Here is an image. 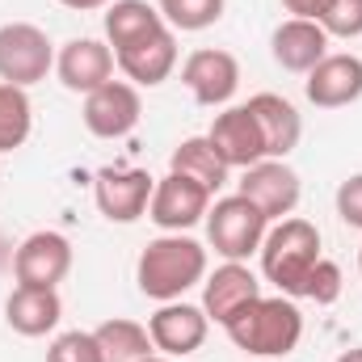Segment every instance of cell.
I'll return each mask as SVG.
<instances>
[{
  "label": "cell",
  "mask_w": 362,
  "mask_h": 362,
  "mask_svg": "<svg viewBox=\"0 0 362 362\" xmlns=\"http://www.w3.org/2000/svg\"><path fill=\"white\" fill-rule=\"evenodd\" d=\"M139 118H144V101L131 81H105L85 97V127L97 139H122L139 127Z\"/></svg>",
  "instance_id": "10"
},
{
  "label": "cell",
  "mask_w": 362,
  "mask_h": 362,
  "mask_svg": "<svg viewBox=\"0 0 362 362\" xmlns=\"http://www.w3.org/2000/svg\"><path fill=\"white\" fill-rule=\"evenodd\" d=\"M262 295V278L249 270L245 262H223L215 274L202 278V312L215 325H228L245 303Z\"/></svg>",
  "instance_id": "16"
},
{
  "label": "cell",
  "mask_w": 362,
  "mask_h": 362,
  "mask_svg": "<svg viewBox=\"0 0 362 362\" xmlns=\"http://www.w3.org/2000/svg\"><path fill=\"white\" fill-rule=\"evenodd\" d=\"M144 362H173V358H160V354H148Z\"/></svg>",
  "instance_id": "33"
},
{
  "label": "cell",
  "mask_w": 362,
  "mask_h": 362,
  "mask_svg": "<svg viewBox=\"0 0 362 362\" xmlns=\"http://www.w3.org/2000/svg\"><path fill=\"white\" fill-rule=\"evenodd\" d=\"M165 25L173 34H198V30H211L219 17H223V0H160L156 4Z\"/></svg>",
  "instance_id": "25"
},
{
  "label": "cell",
  "mask_w": 362,
  "mask_h": 362,
  "mask_svg": "<svg viewBox=\"0 0 362 362\" xmlns=\"http://www.w3.org/2000/svg\"><path fill=\"white\" fill-rule=\"evenodd\" d=\"M55 68V47L47 38V30L30 25V21H8L0 25V81L30 89L38 81H47V72Z\"/></svg>",
  "instance_id": "5"
},
{
  "label": "cell",
  "mask_w": 362,
  "mask_h": 362,
  "mask_svg": "<svg viewBox=\"0 0 362 362\" xmlns=\"http://www.w3.org/2000/svg\"><path fill=\"white\" fill-rule=\"evenodd\" d=\"M181 85L189 89V97L198 105H228L236 89H240V64L232 51H219V47H202L194 51L185 64H181Z\"/></svg>",
  "instance_id": "7"
},
{
  "label": "cell",
  "mask_w": 362,
  "mask_h": 362,
  "mask_svg": "<svg viewBox=\"0 0 362 362\" xmlns=\"http://www.w3.org/2000/svg\"><path fill=\"white\" fill-rule=\"evenodd\" d=\"M160 25H165V17L148 0H110L105 4V42H110V51H122L127 42H135V38H144Z\"/></svg>",
  "instance_id": "22"
},
{
  "label": "cell",
  "mask_w": 362,
  "mask_h": 362,
  "mask_svg": "<svg viewBox=\"0 0 362 362\" xmlns=\"http://www.w3.org/2000/svg\"><path fill=\"white\" fill-rule=\"evenodd\" d=\"M114 64L122 68V76L135 85V89H156L173 76L177 68V34L169 25L127 42L122 51H114Z\"/></svg>",
  "instance_id": "8"
},
{
  "label": "cell",
  "mask_w": 362,
  "mask_h": 362,
  "mask_svg": "<svg viewBox=\"0 0 362 362\" xmlns=\"http://www.w3.org/2000/svg\"><path fill=\"white\" fill-rule=\"evenodd\" d=\"M169 173H181V177L198 181L202 189H223L228 185V165L219 160V152L211 148V139L206 135H189V139H181L177 148H173V156H169Z\"/></svg>",
  "instance_id": "21"
},
{
  "label": "cell",
  "mask_w": 362,
  "mask_h": 362,
  "mask_svg": "<svg viewBox=\"0 0 362 362\" xmlns=\"http://www.w3.org/2000/svg\"><path fill=\"white\" fill-rule=\"evenodd\" d=\"M249 114L257 118V131H262V144H266V160H286L299 148L303 118H299V110L286 97L257 93V97H249Z\"/></svg>",
  "instance_id": "19"
},
{
  "label": "cell",
  "mask_w": 362,
  "mask_h": 362,
  "mask_svg": "<svg viewBox=\"0 0 362 362\" xmlns=\"http://www.w3.org/2000/svg\"><path fill=\"white\" fill-rule=\"evenodd\" d=\"M282 8H286L291 17H308V21H316L320 8H325V0H282Z\"/></svg>",
  "instance_id": "30"
},
{
  "label": "cell",
  "mask_w": 362,
  "mask_h": 362,
  "mask_svg": "<svg viewBox=\"0 0 362 362\" xmlns=\"http://www.w3.org/2000/svg\"><path fill=\"white\" fill-rule=\"evenodd\" d=\"M93 337H97L101 358H105V362H144L148 354H156V346H152L148 329H144V325H135V320H127V316H114V320L97 325V329H93Z\"/></svg>",
  "instance_id": "23"
},
{
  "label": "cell",
  "mask_w": 362,
  "mask_h": 362,
  "mask_svg": "<svg viewBox=\"0 0 362 362\" xmlns=\"http://www.w3.org/2000/svg\"><path fill=\"white\" fill-rule=\"evenodd\" d=\"M72 270V240L64 232H34L13 253V278L17 286L55 291Z\"/></svg>",
  "instance_id": "6"
},
{
  "label": "cell",
  "mask_w": 362,
  "mask_h": 362,
  "mask_svg": "<svg viewBox=\"0 0 362 362\" xmlns=\"http://www.w3.org/2000/svg\"><path fill=\"white\" fill-rule=\"evenodd\" d=\"M55 72H59L64 89L89 97V93L101 89L105 81H114V51H110V42H101V38H72V42L59 47Z\"/></svg>",
  "instance_id": "15"
},
{
  "label": "cell",
  "mask_w": 362,
  "mask_h": 362,
  "mask_svg": "<svg viewBox=\"0 0 362 362\" xmlns=\"http://www.w3.org/2000/svg\"><path fill=\"white\" fill-rule=\"evenodd\" d=\"M337 215L346 228H358L362 232V173L346 177L337 185Z\"/></svg>",
  "instance_id": "29"
},
{
  "label": "cell",
  "mask_w": 362,
  "mask_h": 362,
  "mask_svg": "<svg viewBox=\"0 0 362 362\" xmlns=\"http://www.w3.org/2000/svg\"><path fill=\"white\" fill-rule=\"evenodd\" d=\"M206 278V249L194 236L165 232L156 240H148V249L135 262V282L148 299L156 303H173L189 286H198Z\"/></svg>",
  "instance_id": "1"
},
{
  "label": "cell",
  "mask_w": 362,
  "mask_h": 362,
  "mask_svg": "<svg viewBox=\"0 0 362 362\" xmlns=\"http://www.w3.org/2000/svg\"><path fill=\"white\" fill-rule=\"evenodd\" d=\"M337 362H362V346H354V350H346V354H341Z\"/></svg>",
  "instance_id": "32"
},
{
  "label": "cell",
  "mask_w": 362,
  "mask_h": 362,
  "mask_svg": "<svg viewBox=\"0 0 362 362\" xmlns=\"http://www.w3.org/2000/svg\"><path fill=\"white\" fill-rule=\"evenodd\" d=\"M206 139L228 169H249V165L266 160V144H262V131H257V118L249 114V105H228L223 114H215Z\"/></svg>",
  "instance_id": "14"
},
{
  "label": "cell",
  "mask_w": 362,
  "mask_h": 362,
  "mask_svg": "<svg viewBox=\"0 0 362 362\" xmlns=\"http://www.w3.org/2000/svg\"><path fill=\"white\" fill-rule=\"evenodd\" d=\"M316 21L329 38H362V0H325Z\"/></svg>",
  "instance_id": "26"
},
{
  "label": "cell",
  "mask_w": 362,
  "mask_h": 362,
  "mask_svg": "<svg viewBox=\"0 0 362 362\" xmlns=\"http://www.w3.org/2000/svg\"><path fill=\"white\" fill-rule=\"evenodd\" d=\"M34 131V105L30 93L0 81V152H17Z\"/></svg>",
  "instance_id": "24"
},
{
  "label": "cell",
  "mask_w": 362,
  "mask_h": 362,
  "mask_svg": "<svg viewBox=\"0 0 362 362\" xmlns=\"http://www.w3.org/2000/svg\"><path fill=\"white\" fill-rule=\"evenodd\" d=\"M236 194H245L266 219H286V215H295V206H299V173L286 165V160H257V165H249L245 169V177H240V189Z\"/></svg>",
  "instance_id": "12"
},
{
  "label": "cell",
  "mask_w": 362,
  "mask_h": 362,
  "mask_svg": "<svg viewBox=\"0 0 362 362\" xmlns=\"http://www.w3.org/2000/svg\"><path fill=\"white\" fill-rule=\"evenodd\" d=\"M303 299H312V303H320V308L337 303V299H341V266L329 262V257H320V262L312 266V274H308V282H303Z\"/></svg>",
  "instance_id": "27"
},
{
  "label": "cell",
  "mask_w": 362,
  "mask_h": 362,
  "mask_svg": "<svg viewBox=\"0 0 362 362\" xmlns=\"http://www.w3.org/2000/svg\"><path fill=\"white\" fill-rule=\"evenodd\" d=\"M47 362H105V358H101V346H97L93 333L72 329V333H59V337L51 341Z\"/></svg>",
  "instance_id": "28"
},
{
  "label": "cell",
  "mask_w": 362,
  "mask_h": 362,
  "mask_svg": "<svg viewBox=\"0 0 362 362\" xmlns=\"http://www.w3.org/2000/svg\"><path fill=\"white\" fill-rule=\"evenodd\" d=\"M64 8H72V13H93V8H105L110 0H59Z\"/></svg>",
  "instance_id": "31"
},
{
  "label": "cell",
  "mask_w": 362,
  "mask_h": 362,
  "mask_svg": "<svg viewBox=\"0 0 362 362\" xmlns=\"http://www.w3.org/2000/svg\"><path fill=\"white\" fill-rule=\"evenodd\" d=\"M266 232H270V219L245 194L215 198L206 211V240L223 262H249L253 253H262Z\"/></svg>",
  "instance_id": "4"
},
{
  "label": "cell",
  "mask_w": 362,
  "mask_h": 362,
  "mask_svg": "<svg viewBox=\"0 0 362 362\" xmlns=\"http://www.w3.org/2000/svg\"><path fill=\"white\" fill-rule=\"evenodd\" d=\"M64 316V303L55 291H38V286H13L8 303H4V320L13 333L21 337H47Z\"/></svg>",
  "instance_id": "20"
},
{
  "label": "cell",
  "mask_w": 362,
  "mask_h": 362,
  "mask_svg": "<svg viewBox=\"0 0 362 362\" xmlns=\"http://www.w3.org/2000/svg\"><path fill=\"white\" fill-rule=\"evenodd\" d=\"M156 177H148L144 169H101L93 177V198L97 211L110 223H135L139 215H148Z\"/></svg>",
  "instance_id": "11"
},
{
  "label": "cell",
  "mask_w": 362,
  "mask_h": 362,
  "mask_svg": "<svg viewBox=\"0 0 362 362\" xmlns=\"http://www.w3.org/2000/svg\"><path fill=\"white\" fill-rule=\"evenodd\" d=\"M358 270H362V249H358Z\"/></svg>",
  "instance_id": "34"
},
{
  "label": "cell",
  "mask_w": 362,
  "mask_h": 362,
  "mask_svg": "<svg viewBox=\"0 0 362 362\" xmlns=\"http://www.w3.org/2000/svg\"><path fill=\"white\" fill-rule=\"evenodd\" d=\"M270 55L282 72H312L325 55H329V34L320 30V21L308 17H286L270 38Z\"/></svg>",
  "instance_id": "18"
},
{
  "label": "cell",
  "mask_w": 362,
  "mask_h": 362,
  "mask_svg": "<svg viewBox=\"0 0 362 362\" xmlns=\"http://www.w3.org/2000/svg\"><path fill=\"white\" fill-rule=\"evenodd\" d=\"M211 189H202L198 181L181 177V173H169V177L156 181L152 189V202H148V219L160 228V232H185L194 223L206 219L211 211Z\"/></svg>",
  "instance_id": "9"
},
{
  "label": "cell",
  "mask_w": 362,
  "mask_h": 362,
  "mask_svg": "<svg viewBox=\"0 0 362 362\" xmlns=\"http://www.w3.org/2000/svg\"><path fill=\"white\" fill-rule=\"evenodd\" d=\"M223 329H228L232 346L253 358H286V354H295V346L303 337V316H299L295 299H286V295H257Z\"/></svg>",
  "instance_id": "2"
},
{
  "label": "cell",
  "mask_w": 362,
  "mask_h": 362,
  "mask_svg": "<svg viewBox=\"0 0 362 362\" xmlns=\"http://www.w3.org/2000/svg\"><path fill=\"white\" fill-rule=\"evenodd\" d=\"M206 329H211V316L185 299H173V303H160L156 316L148 320V337L152 346L165 354V358H185L194 350H202L206 341Z\"/></svg>",
  "instance_id": "13"
},
{
  "label": "cell",
  "mask_w": 362,
  "mask_h": 362,
  "mask_svg": "<svg viewBox=\"0 0 362 362\" xmlns=\"http://www.w3.org/2000/svg\"><path fill=\"white\" fill-rule=\"evenodd\" d=\"M303 93H308V101L320 105V110L354 105L362 97V59L358 55H325V59L308 72Z\"/></svg>",
  "instance_id": "17"
},
{
  "label": "cell",
  "mask_w": 362,
  "mask_h": 362,
  "mask_svg": "<svg viewBox=\"0 0 362 362\" xmlns=\"http://www.w3.org/2000/svg\"><path fill=\"white\" fill-rule=\"evenodd\" d=\"M316 262H320V232L299 215L278 219L262 240V274L286 299H303V282Z\"/></svg>",
  "instance_id": "3"
}]
</instances>
